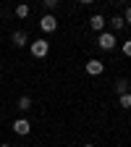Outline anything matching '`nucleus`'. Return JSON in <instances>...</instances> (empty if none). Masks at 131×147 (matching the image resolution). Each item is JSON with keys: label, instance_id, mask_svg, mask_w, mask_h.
Masks as SVG:
<instances>
[{"label": "nucleus", "instance_id": "obj_10", "mask_svg": "<svg viewBox=\"0 0 131 147\" xmlns=\"http://www.w3.org/2000/svg\"><path fill=\"white\" fill-rule=\"evenodd\" d=\"M113 87H116V95H118V97L128 92V82H126V79H118V82H116Z\"/></svg>", "mask_w": 131, "mask_h": 147}, {"label": "nucleus", "instance_id": "obj_4", "mask_svg": "<svg viewBox=\"0 0 131 147\" xmlns=\"http://www.w3.org/2000/svg\"><path fill=\"white\" fill-rule=\"evenodd\" d=\"M11 129H13V134H18V137H26V134L32 131V123H29L26 118H16V121L11 123Z\"/></svg>", "mask_w": 131, "mask_h": 147}, {"label": "nucleus", "instance_id": "obj_18", "mask_svg": "<svg viewBox=\"0 0 131 147\" xmlns=\"http://www.w3.org/2000/svg\"><path fill=\"white\" fill-rule=\"evenodd\" d=\"M84 147H95V144H84Z\"/></svg>", "mask_w": 131, "mask_h": 147}, {"label": "nucleus", "instance_id": "obj_15", "mask_svg": "<svg viewBox=\"0 0 131 147\" xmlns=\"http://www.w3.org/2000/svg\"><path fill=\"white\" fill-rule=\"evenodd\" d=\"M123 21H126V26H131V8H126V16H123Z\"/></svg>", "mask_w": 131, "mask_h": 147}, {"label": "nucleus", "instance_id": "obj_19", "mask_svg": "<svg viewBox=\"0 0 131 147\" xmlns=\"http://www.w3.org/2000/svg\"><path fill=\"white\" fill-rule=\"evenodd\" d=\"M118 3H126V0H118Z\"/></svg>", "mask_w": 131, "mask_h": 147}, {"label": "nucleus", "instance_id": "obj_9", "mask_svg": "<svg viewBox=\"0 0 131 147\" xmlns=\"http://www.w3.org/2000/svg\"><path fill=\"white\" fill-rule=\"evenodd\" d=\"M123 26H126L123 16H113V18H110V29H113V34H116V32H121Z\"/></svg>", "mask_w": 131, "mask_h": 147}, {"label": "nucleus", "instance_id": "obj_3", "mask_svg": "<svg viewBox=\"0 0 131 147\" xmlns=\"http://www.w3.org/2000/svg\"><path fill=\"white\" fill-rule=\"evenodd\" d=\"M40 29H42L45 34H52L55 29H58V18H55L52 13H45V16L40 18Z\"/></svg>", "mask_w": 131, "mask_h": 147}, {"label": "nucleus", "instance_id": "obj_2", "mask_svg": "<svg viewBox=\"0 0 131 147\" xmlns=\"http://www.w3.org/2000/svg\"><path fill=\"white\" fill-rule=\"evenodd\" d=\"M97 45H100V50H113V47L118 45V40H116V34H113V32H100Z\"/></svg>", "mask_w": 131, "mask_h": 147}, {"label": "nucleus", "instance_id": "obj_14", "mask_svg": "<svg viewBox=\"0 0 131 147\" xmlns=\"http://www.w3.org/2000/svg\"><path fill=\"white\" fill-rule=\"evenodd\" d=\"M42 5H45V8H50V11H52V8H58V0H42Z\"/></svg>", "mask_w": 131, "mask_h": 147}, {"label": "nucleus", "instance_id": "obj_7", "mask_svg": "<svg viewBox=\"0 0 131 147\" xmlns=\"http://www.w3.org/2000/svg\"><path fill=\"white\" fill-rule=\"evenodd\" d=\"M89 26L95 29V32H105V16H100V13H95L89 18Z\"/></svg>", "mask_w": 131, "mask_h": 147}, {"label": "nucleus", "instance_id": "obj_8", "mask_svg": "<svg viewBox=\"0 0 131 147\" xmlns=\"http://www.w3.org/2000/svg\"><path fill=\"white\" fill-rule=\"evenodd\" d=\"M16 108L21 110V113L32 110V97H29V95H21V97H18V102H16Z\"/></svg>", "mask_w": 131, "mask_h": 147}, {"label": "nucleus", "instance_id": "obj_11", "mask_svg": "<svg viewBox=\"0 0 131 147\" xmlns=\"http://www.w3.org/2000/svg\"><path fill=\"white\" fill-rule=\"evenodd\" d=\"M29 11H32V8H29V5H26V3H18V5H16V11H13V13H16V16H18V18H26V16H29Z\"/></svg>", "mask_w": 131, "mask_h": 147}, {"label": "nucleus", "instance_id": "obj_12", "mask_svg": "<svg viewBox=\"0 0 131 147\" xmlns=\"http://www.w3.org/2000/svg\"><path fill=\"white\" fill-rule=\"evenodd\" d=\"M118 105H121V108H126V110L131 108V92H126V95H121V97H118Z\"/></svg>", "mask_w": 131, "mask_h": 147}, {"label": "nucleus", "instance_id": "obj_13", "mask_svg": "<svg viewBox=\"0 0 131 147\" xmlns=\"http://www.w3.org/2000/svg\"><path fill=\"white\" fill-rule=\"evenodd\" d=\"M121 50H123V55H126V58H131V40H126V42L121 45Z\"/></svg>", "mask_w": 131, "mask_h": 147}, {"label": "nucleus", "instance_id": "obj_16", "mask_svg": "<svg viewBox=\"0 0 131 147\" xmlns=\"http://www.w3.org/2000/svg\"><path fill=\"white\" fill-rule=\"evenodd\" d=\"M79 3H84V5H89V3H95V0H79Z\"/></svg>", "mask_w": 131, "mask_h": 147}, {"label": "nucleus", "instance_id": "obj_5", "mask_svg": "<svg viewBox=\"0 0 131 147\" xmlns=\"http://www.w3.org/2000/svg\"><path fill=\"white\" fill-rule=\"evenodd\" d=\"M84 71L89 74V76H100V74L105 71V63H102V61H97V58H92V61H87V63H84Z\"/></svg>", "mask_w": 131, "mask_h": 147}, {"label": "nucleus", "instance_id": "obj_20", "mask_svg": "<svg viewBox=\"0 0 131 147\" xmlns=\"http://www.w3.org/2000/svg\"><path fill=\"white\" fill-rule=\"evenodd\" d=\"M0 29H3V24H0Z\"/></svg>", "mask_w": 131, "mask_h": 147}, {"label": "nucleus", "instance_id": "obj_1", "mask_svg": "<svg viewBox=\"0 0 131 147\" xmlns=\"http://www.w3.org/2000/svg\"><path fill=\"white\" fill-rule=\"evenodd\" d=\"M29 50H32L34 58H47V53H50V42L40 37V40H34V42L29 45Z\"/></svg>", "mask_w": 131, "mask_h": 147}, {"label": "nucleus", "instance_id": "obj_17", "mask_svg": "<svg viewBox=\"0 0 131 147\" xmlns=\"http://www.w3.org/2000/svg\"><path fill=\"white\" fill-rule=\"evenodd\" d=\"M0 147H11V144H0Z\"/></svg>", "mask_w": 131, "mask_h": 147}, {"label": "nucleus", "instance_id": "obj_6", "mask_svg": "<svg viewBox=\"0 0 131 147\" xmlns=\"http://www.w3.org/2000/svg\"><path fill=\"white\" fill-rule=\"evenodd\" d=\"M11 42H13V47H24L26 42H29V34L21 29V32H13L11 34Z\"/></svg>", "mask_w": 131, "mask_h": 147}]
</instances>
